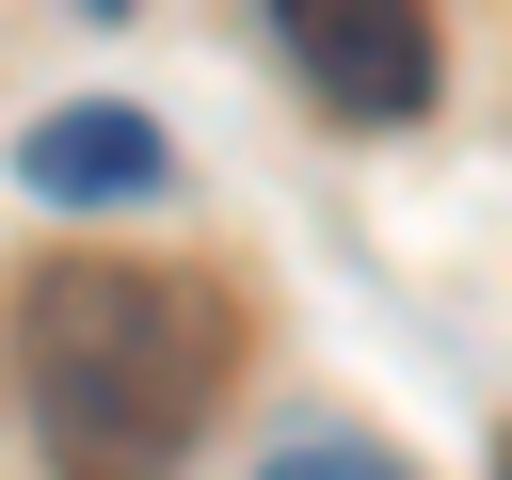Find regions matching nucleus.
Returning <instances> with one entry per match:
<instances>
[{
  "label": "nucleus",
  "instance_id": "obj_1",
  "mask_svg": "<svg viewBox=\"0 0 512 480\" xmlns=\"http://www.w3.org/2000/svg\"><path fill=\"white\" fill-rule=\"evenodd\" d=\"M16 400L64 480H176L224 400V304L160 256H48L16 288Z\"/></svg>",
  "mask_w": 512,
  "mask_h": 480
},
{
  "label": "nucleus",
  "instance_id": "obj_2",
  "mask_svg": "<svg viewBox=\"0 0 512 480\" xmlns=\"http://www.w3.org/2000/svg\"><path fill=\"white\" fill-rule=\"evenodd\" d=\"M272 32L320 112H352V128L432 112V0H272Z\"/></svg>",
  "mask_w": 512,
  "mask_h": 480
},
{
  "label": "nucleus",
  "instance_id": "obj_3",
  "mask_svg": "<svg viewBox=\"0 0 512 480\" xmlns=\"http://www.w3.org/2000/svg\"><path fill=\"white\" fill-rule=\"evenodd\" d=\"M160 176H176V144L144 112H32L16 128V192H48V208H144Z\"/></svg>",
  "mask_w": 512,
  "mask_h": 480
},
{
  "label": "nucleus",
  "instance_id": "obj_4",
  "mask_svg": "<svg viewBox=\"0 0 512 480\" xmlns=\"http://www.w3.org/2000/svg\"><path fill=\"white\" fill-rule=\"evenodd\" d=\"M272 480H400V464H384V448H288Z\"/></svg>",
  "mask_w": 512,
  "mask_h": 480
}]
</instances>
